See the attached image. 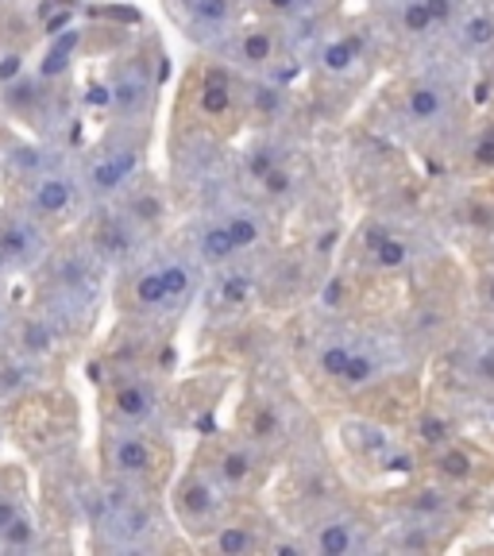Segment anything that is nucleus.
I'll list each match as a JSON object with an SVG mask.
<instances>
[{
  "label": "nucleus",
  "mask_w": 494,
  "mask_h": 556,
  "mask_svg": "<svg viewBox=\"0 0 494 556\" xmlns=\"http://www.w3.org/2000/svg\"><path fill=\"white\" fill-rule=\"evenodd\" d=\"M104 468L131 486H151L166 471V452L143 426H109L104 433Z\"/></svg>",
  "instance_id": "nucleus-1"
},
{
  "label": "nucleus",
  "mask_w": 494,
  "mask_h": 556,
  "mask_svg": "<svg viewBox=\"0 0 494 556\" xmlns=\"http://www.w3.org/2000/svg\"><path fill=\"white\" fill-rule=\"evenodd\" d=\"M193 287V270L186 263H148L128 278L124 305L131 313H166L178 305Z\"/></svg>",
  "instance_id": "nucleus-2"
},
{
  "label": "nucleus",
  "mask_w": 494,
  "mask_h": 556,
  "mask_svg": "<svg viewBox=\"0 0 494 556\" xmlns=\"http://www.w3.org/2000/svg\"><path fill=\"white\" fill-rule=\"evenodd\" d=\"M47 294H51L54 309H86L97 294V270L101 263L86 252V248H74V252H47Z\"/></svg>",
  "instance_id": "nucleus-3"
},
{
  "label": "nucleus",
  "mask_w": 494,
  "mask_h": 556,
  "mask_svg": "<svg viewBox=\"0 0 494 556\" xmlns=\"http://www.w3.org/2000/svg\"><path fill=\"white\" fill-rule=\"evenodd\" d=\"M174 518L182 521V530L190 533H213L225 521V486L208 476L205 468L186 471L178 483H174Z\"/></svg>",
  "instance_id": "nucleus-4"
},
{
  "label": "nucleus",
  "mask_w": 494,
  "mask_h": 556,
  "mask_svg": "<svg viewBox=\"0 0 494 556\" xmlns=\"http://www.w3.org/2000/svg\"><path fill=\"white\" fill-rule=\"evenodd\" d=\"M81 198V182L69 170H51V166H39L35 174H27L24 186V213L31 220H39L43 228L62 225V220L74 213Z\"/></svg>",
  "instance_id": "nucleus-5"
},
{
  "label": "nucleus",
  "mask_w": 494,
  "mask_h": 556,
  "mask_svg": "<svg viewBox=\"0 0 494 556\" xmlns=\"http://www.w3.org/2000/svg\"><path fill=\"white\" fill-rule=\"evenodd\" d=\"M51 252V236L39 220L20 213H0V275H27Z\"/></svg>",
  "instance_id": "nucleus-6"
},
{
  "label": "nucleus",
  "mask_w": 494,
  "mask_h": 556,
  "mask_svg": "<svg viewBox=\"0 0 494 556\" xmlns=\"http://www.w3.org/2000/svg\"><path fill=\"white\" fill-rule=\"evenodd\" d=\"M163 409V399H159V387L143 375H116L104 391V414L113 426H143L148 429L151 421Z\"/></svg>",
  "instance_id": "nucleus-7"
},
{
  "label": "nucleus",
  "mask_w": 494,
  "mask_h": 556,
  "mask_svg": "<svg viewBox=\"0 0 494 556\" xmlns=\"http://www.w3.org/2000/svg\"><path fill=\"white\" fill-rule=\"evenodd\" d=\"M81 248H86L101 267H124L139 248V228L124 217L121 205L101 208V213H93V220H89L86 243H81Z\"/></svg>",
  "instance_id": "nucleus-8"
},
{
  "label": "nucleus",
  "mask_w": 494,
  "mask_h": 556,
  "mask_svg": "<svg viewBox=\"0 0 494 556\" xmlns=\"http://www.w3.org/2000/svg\"><path fill=\"white\" fill-rule=\"evenodd\" d=\"M136 166H139V148L128 143V148H109L89 163L86 170V182H81V193H89L93 201H104L121 193L124 186L136 178Z\"/></svg>",
  "instance_id": "nucleus-9"
},
{
  "label": "nucleus",
  "mask_w": 494,
  "mask_h": 556,
  "mask_svg": "<svg viewBox=\"0 0 494 556\" xmlns=\"http://www.w3.org/2000/svg\"><path fill=\"white\" fill-rule=\"evenodd\" d=\"M0 109L12 121L27 124V128H43V121L51 116V78L35 74V78H16L4 86L0 93Z\"/></svg>",
  "instance_id": "nucleus-10"
},
{
  "label": "nucleus",
  "mask_w": 494,
  "mask_h": 556,
  "mask_svg": "<svg viewBox=\"0 0 494 556\" xmlns=\"http://www.w3.org/2000/svg\"><path fill=\"white\" fill-rule=\"evenodd\" d=\"M151 93H155V74H151V66L143 59H128L116 70L113 86H109V104L131 121V116L148 113Z\"/></svg>",
  "instance_id": "nucleus-11"
},
{
  "label": "nucleus",
  "mask_w": 494,
  "mask_h": 556,
  "mask_svg": "<svg viewBox=\"0 0 494 556\" xmlns=\"http://www.w3.org/2000/svg\"><path fill=\"white\" fill-rule=\"evenodd\" d=\"M12 348L24 359H47L59 348V313L31 309L12 325Z\"/></svg>",
  "instance_id": "nucleus-12"
},
{
  "label": "nucleus",
  "mask_w": 494,
  "mask_h": 556,
  "mask_svg": "<svg viewBox=\"0 0 494 556\" xmlns=\"http://www.w3.org/2000/svg\"><path fill=\"white\" fill-rule=\"evenodd\" d=\"M259 476V460L248 444H220L213 452V479H217L225 491H243V486H255Z\"/></svg>",
  "instance_id": "nucleus-13"
},
{
  "label": "nucleus",
  "mask_w": 494,
  "mask_h": 556,
  "mask_svg": "<svg viewBox=\"0 0 494 556\" xmlns=\"http://www.w3.org/2000/svg\"><path fill=\"white\" fill-rule=\"evenodd\" d=\"M236 16L232 0H178V20L190 27L193 39H208L220 35Z\"/></svg>",
  "instance_id": "nucleus-14"
},
{
  "label": "nucleus",
  "mask_w": 494,
  "mask_h": 556,
  "mask_svg": "<svg viewBox=\"0 0 494 556\" xmlns=\"http://www.w3.org/2000/svg\"><path fill=\"white\" fill-rule=\"evenodd\" d=\"M198 109L205 121H225L228 113L236 109V86H232V74L220 66H205L198 78Z\"/></svg>",
  "instance_id": "nucleus-15"
},
{
  "label": "nucleus",
  "mask_w": 494,
  "mask_h": 556,
  "mask_svg": "<svg viewBox=\"0 0 494 556\" xmlns=\"http://www.w3.org/2000/svg\"><path fill=\"white\" fill-rule=\"evenodd\" d=\"M124 201H121V213L139 228V232H151V228L163 225L166 217V201L155 186H139V182H128L124 186Z\"/></svg>",
  "instance_id": "nucleus-16"
},
{
  "label": "nucleus",
  "mask_w": 494,
  "mask_h": 556,
  "mask_svg": "<svg viewBox=\"0 0 494 556\" xmlns=\"http://www.w3.org/2000/svg\"><path fill=\"white\" fill-rule=\"evenodd\" d=\"M313 548L321 556H347L359 548V526L352 518H329L313 530Z\"/></svg>",
  "instance_id": "nucleus-17"
},
{
  "label": "nucleus",
  "mask_w": 494,
  "mask_h": 556,
  "mask_svg": "<svg viewBox=\"0 0 494 556\" xmlns=\"http://www.w3.org/2000/svg\"><path fill=\"white\" fill-rule=\"evenodd\" d=\"M208 553H220V556H248V553H259L263 538L252 530V526H243V521H220L213 538L205 541Z\"/></svg>",
  "instance_id": "nucleus-18"
},
{
  "label": "nucleus",
  "mask_w": 494,
  "mask_h": 556,
  "mask_svg": "<svg viewBox=\"0 0 494 556\" xmlns=\"http://www.w3.org/2000/svg\"><path fill=\"white\" fill-rule=\"evenodd\" d=\"M444 109H448V93H444V86H433V81H421V86H414L406 93V113L414 116L417 124H433L444 116Z\"/></svg>",
  "instance_id": "nucleus-19"
},
{
  "label": "nucleus",
  "mask_w": 494,
  "mask_h": 556,
  "mask_svg": "<svg viewBox=\"0 0 494 556\" xmlns=\"http://www.w3.org/2000/svg\"><path fill=\"white\" fill-rule=\"evenodd\" d=\"M198 252H201V260L213 263V267H225L228 260H236V255H240V252H236L232 236H228L225 220H213V225L201 228Z\"/></svg>",
  "instance_id": "nucleus-20"
},
{
  "label": "nucleus",
  "mask_w": 494,
  "mask_h": 556,
  "mask_svg": "<svg viewBox=\"0 0 494 556\" xmlns=\"http://www.w3.org/2000/svg\"><path fill=\"white\" fill-rule=\"evenodd\" d=\"M236 51H240V62H248V66H267L275 59V35L267 27H248L240 35V43H236Z\"/></svg>",
  "instance_id": "nucleus-21"
},
{
  "label": "nucleus",
  "mask_w": 494,
  "mask_h": 556,
  "mask_svg": "<svg viewBox=\"0 0 494 556\" xmlns=\"http://www.w3.org/2000/svg\"><path fill=\"white\" fill-rule=\"evenodd\" d=\"M436 471L444 479H456V483H468L476 476V456L468 448H456V444H441L436 448Z\"/></svg>",
  "instance_id": "nucleus-22"
},
{
  "label": "nucleus",
  "mask_w": 494,
  "mask_h": 556,
  "mask_svg": "<svg viewBox=\"0 0 494 556\" xmlns=\"http://www.w3.org/2000/svg\"><path fill=\"white\" fill-rule=\"evenodd\" d=\"M225 228H228V236H232V243H236V252H248V248H255L259 243V236H263V228H259V217L255 213H232V217H225Z\"/></svg>",
  "instance_id": "nucleus-23"
},
{
  "label": "nucleus",
  "mask_w": 494,
  "mask_h": 556,
  "mask_svg": "<svg viewBox=\"0 0 494 556\" xmlns=\"http://www.w3.org/2000/svg\"><path fill=\"white\" fill-rule=\"evenodd\" d=\"M278 433H282V417H278V409L255 406L252 417H248V437H252L255 444H267V441H275Z\"/></svg>",
  "instance_id": "nucleus-24"
},
{
  "label": "nucleus",
  "mask_w": 494,
  "mask_h": 556,
  "mask_svg": "<svg viewBox=\"0 0 494 556\" xmlns=\"http://www.w3.org/2000/svg\"><path fill=\"white\" fill-rule=\"evenodd\" d=\"M371 255H375V263H379L382 270H398V267H406V260H409V243L406 240H398V236H382L379 243L371 248Z\"/></svg>",
  "instance_id": "nucleus-25"
},
{
  "label": "nucleus",
  "mask_w": 494,
  "mask_h": 556,
  "mask_svg": "<svg viewBox=\"0 0 494 556\" xmlns=\"http://www.w3.org/2000/svg\"><path fill=\"white\" fill-rule=\"evenodd\" d=\"M460 39L464 47H471V51H483V47L494 43V16H486V12H476V16L464 20L460 27Z\"/></svg>",
  "instance_id": "nucleus-26"
},
{
  "label": "nucleus",
  "mask_w": 494,
  "mask_h": 556,
  "mask_svg": "<svg viewBox=\"0 0 494 556\" xmlns=\"http://www.w3.org/2000/svg\"><path fill=\"white\" fill-rule=\"evenodd\" d=\"M375 375H379V359L367 356V352H352L347 367L340 371V382H344V387H367Z\"/></svg>",
  "instance_id": "nucleus-27"
},
{
  "label": "nucleus",
  "mask_w": 494,
  "mask_h": 556,
  "mask_svg": "<svg viewBox=\"0 0 494 556\" xmlns=\"http://www.w3.org/2000/svg\"><path fill=\"white\" fill-rule=\"evenodd\" d=\"M321 62L329 74H347V70L356 66V43H352V39H337V43L325 47Z\"/></svg>",
  "instance_id": "nucleus-28"
},
{
  "label": "nucleus",
  "mask_w": 494,
  "mask_h": 556,
  "mask_svg": "<svg viewBox=\"0 0 494 556\" xmlns=\"http://www.w3.org/2000/svg\"><path fill=\"white\" fill-rule=\"evenodd\" d=\"M398 24L406 35H429L433 31V20H429V12H426V0H406V4H402Z\"/></svg>",
  "instance_id": "nucleus-29"
},
{
  "label": "nucleus",
  "mask_w": 494,
  "mask_h": 556,
  "mask_svg": "<svg viewBox=\"0 0 494 556\" xmlns=\"http://www.w3.org/2000/svg\"><path fill=\"white\" fill-rule=\"evenodd\" d=\"M35 545V521L31 514H20L9 530L0 533V548H31Z\"/></svg>",
  "instance_id": "nucleus-30"
},
{
  "label": "nucleus",
  "mask_w": 494,
  "mask_h": 556,
  "mask_svg": "<svg viewBox=\"0 0 494 556\" xmlns=\"http://www.w3.org/2000/svg\"><path fill=\"white\" fill-rule=\"evenodd\" d=\"M417 437L426 444H433V448H441V444H448V421H444L441 414H426L421 421H417Z\"/></svg>",
  "instance_id": "nucleus-31"
},
{
  "label": "nucleus",
  "mask_w": 494,
  "mask_h": 556,
  "mask_svg": "<svg viewBox=\"0 0 494 556\" xmlns=\"http://www.w3.org/2000/svg\"><path fill=\"white\" fill-rule=\"evenodd\" d=\"M20 514H27V506H24V498H20V491H16V486H4V483H0V533L9 530V526L20 518Z\"/></svg>",
  "instance_id": "nucleus-32"
},
{
  "label": "nucleus",
  "mask_w": 494,
  "mask_h": 556,
  "mask_svg": "<svg viewBox=\"0 0 494 556\" xmlns=\"http://www.w3.org/2000/svg\"><path fill=\"white\" fill-rule=\"evenodd\" d=\"M414 510L421 514V518H433V514H448V498H444V491H433V486H426V491H417Z\"/></svg>",
  "instance_id": "nucleus-33"
},
{
  "label": "nucleus",
  "mask_w": 494,
  "mask_h": 556,
  "mask_svg": "<svg viewBox=\"0 0 494 556\" xmlns=\"http://www.w3.org/2000/svg\"><path fill=\"white\" fill-rule=\"evenodd\" d=\"M347 359H352V348H347V344H329L321 352V371L329 375V379H340V371L347 367Z\"/></svg>",
  "instance_id": "nucleus-34"
},
{
  "label": "nucleus",
  "mask_w": 494,
  "mask_h": 556,
  "mask_svg": "<svg viewBox=\"0 0 494 556\" xmlns=\"http://www.w3.org/2000/svg\"><path fill=\"white\" fill-rule=\"evenodd\" d=\"M252 104L259 109L263 116H270L275 121L278 113H282V89H275V86H259L252 93Z\"/></svg>",
  "instance_id": "nucleus-35"
},
{
  "label": "nucleus",
  "mask_w": 494,
  "mask_h": 556,
  "mask_svg": "<svg viewBox=\"0 0 494 556\" xmlns=\"http://www.w3.org/2000/svg\"><path fill=\"white\" fill-rule=\"evenodd\" d=\"M248 290H252L248 275H228L225 282H220V298H225L228 305H243V302H248Z\"/></svg>",
  "instance_id": "nucleus-36"
},
{
  "label": "nucleus",
  "mask_w": 494,
  "mask_h": 556,
  "mask_svg": "<svg viewBox=\"0 0 494 556\" xmlns=\"http://www.w3.org/2000/svg\"><path fill=\"white\" fill-rule=\"evenodd\" d=\"M471 375H476L483 387H494V344L479 348L476 359H471Z\"/></svg>",
  "instance_id": "nucleus-37"
},
{
  "label": "nucleus",
  "mask_w": 494,
  "mask_h": 556,
  "mask_svg": "<svg viewBox=\"0 0 494 556\" xmlns=\"http://www.w3.org/2000/svg\"><path fill=\"white\" fill-rule=\"evenodd\" d=\"M259 182H263V190H267L270 198H282V193H290V186H294V178H290V174L282 170V166H270V170L263 174Z\"/></svg>",
  "instance_id": "nucleus-38"
},
{
  "label": "nucleus",
  "mask_w": 494,
  "mask_h": 556,
  "mask_svg": "<svg viewBox=\"0 0 494 556\" xmlns=\"http://www.w3.org/2000/svg\"><path fill=\"white\" fill-rule=\"evenodd\" d=\"M471 163L479 166V170H491L494 166V128H486L483 136H479V143H476V151H471Z\"/></svg>",
  "instance_id": "nucleus-39"
},
{
  "label": "nucleus",
  "mask_w": 494,
  "mask_h": 556,
  "mask_svg": "<svg viewBox=\"0 0 494 556\" xmlns=\"http://www.w3.org/2000/svg\"><path fill=\"white\" fill-rule=\"evenodd\" d=\"M270 166H278V155L270 148H255L252 155H248V174H252V178H263Z\"/></svg>",
  "instance_id": "nucleus-40"
},
{
  "label": "nucleus",
  "mask_w": 494,
  "mask_h": 556,
  "mask_svg": "<svg viewBox=\"0 0 494 556\" xmlns=\"http://www.w3.org/2000/svg\"><path fill=\"white\" fill-rule=\"evenodd\" d=\"M426 12H429V20H433V27H441V24H448L452 12H456V0H426Z\"/></svg>",
  "instance_id": "nucleus-41"
},
{
  "label": "nucleus",
  "mask_w": 494,
  "mask_h": 556,
  "mask_svg": "<svg viewBox=\"0 0 494 556\" xmlns=\"http://www.w3.org/2000/svg\"><path fill=\"white\" fill-rule=\"evenodd\" d=\"M479 294H483V305H486V309H494V270L483 278V282H479Z\"/></svg>",
  "instance_id": "nucleus-42"
},
{
  "label": "nucleus",
  "mask_w": 494,
  "mask_h": 556,
  "mask_svg": "<svg viewBox=\"0 0 494 556\" xmlns=\"http://www.w3.org/2000/svg\"><path fill=\"white\" fill-rule=\"evenodd\" d=\"M275 553L297 556V553H305V545H297V541H278V545H275Z\"/></svg>",
  "instance_id": "nucleus-43"
},
{
  "label": "nucleus",
  "mask_w": 494,
  "mask_h": 556,
  "mask_svg": "<svg viewBox=\"0 0 494 556\" xmlns=\"http://www.w3.org/2000/svg\"><path fill=\"white\" fill-rule=\"evenodd\" d=\"M270 12H294L297 9V0H267Z\"/></svg>",
  "instance_id": "nucleus-44"
},
{
  "label": "nucleus",
  "mask_w": 494,
  "mask_h": 556,
  "mask_svg": "<svg viewBox=\"0 0 494 556\" xmlns=\"http://www.w3.org/2000/svg\"><path fill=\"white\" fill-rule=\"evenodd\" d=\"M486 332H491V340H494V309H491V317H486Z\"/></svg>",
  "instance_id": "nucleus-45"
},
{
  "label": "nucleus",
  "mask_w": 494,
  "mask_h": 556,
  "mask_svg": "<svg viewBox=\"0 0 494 556\" xmlns=\"http://www.w3.org/2000/svg\"><path fill=\"white\" fill-rule=\"evenodd\" d=\"M302 4H313V0H297V9H302Z\"/></svg>",
  "instance_id": "nucleus-46"
}]
</instances>
